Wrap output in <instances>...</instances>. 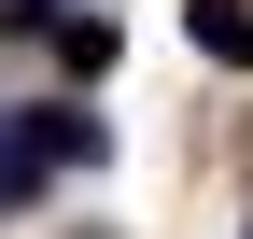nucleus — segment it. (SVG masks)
Masks as SVG:
<instances>
[{
	"mask_svg": "<svg viewBox=\"0 0 253 239\" xmlns=\"http://www.w3.org/2000/svg\"><path fill=\"white\" fill-rule=\"evenodd\" d=\"M183 28H197L225 71H253V14H239V0H183Z\"/></svg>",
	"mask_w": 253,
	"mask_h": 239,
	"instance_id": "1",
	"label": "nucleus"
},
{
	"mask_svg": "<svg viewBox=\"0 0 253 239\" xmlns=\"http://www.w3.org/2000/svg\"><path fill=\"white\" fill-rule=\"evenodd\" d=\"M14 14H28V28H42V14H56V0H14Z\"/></svg>",
	"mask_w": 253,
	"mask_h": 239,
	"instance_id": "2",
	"label": "nucleus"
}]
</instances>
